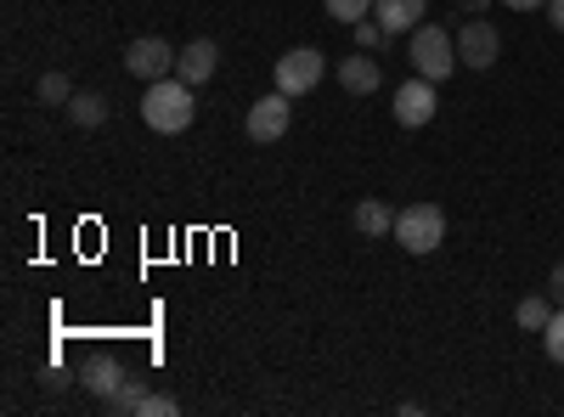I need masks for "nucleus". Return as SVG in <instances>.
Returning <instances> with one entry per match:
<instances>
[{"label": "nucleus", "instance_id": "1", "mask_svg": "<svg viewBox=\"0 0 564 417\" xmlns=\"http://www.w3.org/2000/svg\"><path fill=\"white\" fill-rule=\"evenodd\" d=\"M141 119H148V130L159 135H181L186 124L198 119V97H193V85H186L181 74H164L148 85V97H141Z\"/></svg>", "mask_w": 564, "mask_h": 417}, {"label": "nucleus", "instance_id": "2", "mask_svg": "<svg viewBox=\"0 0 564 417\" xmlns=\"http://www.w3.org/2000/svg\"><path fill=\"white\" fill-rule=\"evenodd\" d=\"M406 57L417 68V79H430V85H446L463 63H457V40L441 29V23H417L412 40H406Z\"/></svg>", "mask_w": 564, "mask_h": 417}, {"label": "nucleus", "instance_id": "3", "mask_svg": "<svg viewBox=\"0 0 564 417\" xmlns=\"http://www.w3.org/2000/svg\"><path fill=\"white\" fill-rule=\"evenodd\" d=\"M395 243H401L406 254H435V249L446 243V215H441V204H406V209L395 215Z\"/></svg>", "mask_w": 564, "mask_h": 417}, {"label": "nucleus", "instance_id": "4", "mask_svg": "<svg viewBox=\"0 0 564 417\" xmlns=\"http://www.w3.org/2000/svg\"><path fill=\"white\" fill-rule=\"evenodd\" d=\"M271 74H276V90H282V97H305V90L322 85L327 57L316 52V45H294V52H282V57H276Z\"/></svg>", "mask_w": 564, "mask_h": 417}, {"label": "nucleus", "instance_id": "5", "mask_svg": "<svg viewBox=\"0 0 564 417\" xmlns=\"http://www.w3.org/2000/svg\"><path fill=\"white\" fill-rule=\"evenodd\" d=\"M497 57H502V34H497V29H491L486 18H468V23L457 29V63H463V68H480V74H486V68H491Z\"/></svg>", "mask_w": 564, "mask_h": 417}, {"label": "nucleus", "instance_id": "6", "mask_svg": "<svg viewBox=\"0 0 564 417\" xmlns=\"http://www.w3.org/2000/svg\"><path fill=\"white\" fill-rule=\"evenodd\" d=\"M175 57L181 52H170V40H159V34H141V40H130L124 45V68L135 74V79H164V74H175Z\"/></svg>", "mask_w": 564, "mask_h": 417}, {"label": "nucleus", "instance_id": "7", "mask_svg": "<svg viewBox=\"0 0 564 417\" xmlns=\"http://www.w3.org/2000/svg\"><path fill=\"white\" fill-rule=\"evenodd\" d=\"M289 102H294V97H282V90L260 97V102L249 108L243 130L254 135V142H282V135H289V124H294V108H289Z\"/></svg>", "mask_w": 564, "mask_h": 417}, {"label": "nucleus", "instance_id": "8", "mask_svg": "<svg viewBox=\"0 0 564 417\" xmlns=\"http://www.w3.org/2000/svg\"><path fill=\"white\" fill-rule=\"evenodd\" d=\"M435 108H441V97H435V85L430 79H406V85H395V124L401 130H423L435 119Z\"/></svg>", "mask_w": 564, "mask_h": 417}, {"label": "nucleus", "instance_id": "9", "mask_svg": "<svg viewBox=\"0 0 564 417\" xmlns=\"http://www.w3.org/2000/svg\"><path fill=\"white\" fill-rule=\"evenodd\" d=\"M215 68H220V52H215V40H193V45H181V57H175V74L186 79V85H204V79H215Z\"/></svg>", "mask_w": 564, "mask_h": 417}, {"label": "nucleus", "instance_id": "10", "mask_svg": "<svg viewBox=\"0 0 564 417\" xmlns=\"http://www.w3.org/2000/svg\"><path fill=\"white\" fill-rule=\"evenodd\" d=\"M423 12H430V0H372V18L384 23V34H412L423 23Z\"/></svg>", "mask_w": 564, "mask_h": 417}, {"label": "nucleus", "instance_id": "11", "mask_svg": "<svg viewBox=\"0 0 564 417\" xmlns=\"http://www.w3.org/2000/svg\"><path fill=\"white\" fill-rule=\"evenodd\" d=\"M124 378H130V373H124L113 355H97V361H85V366H79V389H90L97 400H113Z\"/></svg>", "mask_w": 564, "mask_h": 417}, {"label": "nucleus", "instance_id": "12", "mask_svg": "<svg viewBox=\"0 0 564 417\" xmlns=\"http://www.w3.org/2000/svg\"><path fill=\"white\" fill-rule=\"evenodd\" d=\"M334 74H339V85L350 90V97H372V90L384 85V68L372 63V52H361V57H345Z\"/></svg>", "mask_w": 564, "mask_h": 417}, {"label": "nucleus", "instance_id": "13", "mask_svg": "<svg viewBox=\"0 0 564 417\" xmlns=\"http://www.w3.org/2000/svg\"><path fill=\"white\" fill-rule=\"evenodd\" d=\"M350 226L361 231V238H395V209L384 198H361L350 209Z\"/></svg>", "mask_w": 564, "mask_h": 417}, {"label": "nucleus", "instance_id": "14", "mask_svg": "<svg viewBox=\"0 0 564 417\" xmlns=\"http://www.w3.org/2000/svg\"><path fill=\"white\" fill-rule=\"evenodd\" d=\"M68 119H74L79 130H97V124H108V97H102V90H74Z\"/></svg>", "mask_w": 564, "mask_h": 417}, {"label": "nucleus", "instance_id": "15", "mask_svg": "<svg viewBox=\"0 0 564 417\" xmlns=\"http://www.w3.org/2000/svg\"><path fill=\"white\" fill-rule=\"evenodd\" d=\"M513 321H520V328H525V333H542V328H547V321H553V305L531 294V299H520V310H513Z\"/></svg>", "mask_w": 564, "mask_h": 417}, {"label": "nucleus", "instance_id": "16", "mask_svg": "<svg viewBox=\"0 0 564 417\" xmlns=\"http://www.w3.org/2000/svg\"><path fill=\"white\" fill-rule=\"evenodd\" d=\"M34 97H40L45 108H68V102H74V85H68L63 74H45V79L34 85Z\"/></svg>", "mask_w": 564, "mask_h": 417}, {"label": "nucleus", "instance_id": "17", "mask_svg": "<svg viewBox=\"0 0 564 417\" xmlns=\"http://www.w3.org/2000/svg\"><path fill=\"white\" fill-rule=\"evenodd\" d=\"M322 7H327V18H334V23H361V18H372V0H322Z\"/></svg>", "mask_w": 564, "mask_h": 417}, {"label": "nucleus", "instance_id": "18", "mask_svg": "<svg viewBox=\"0 0 564 417\" xmlns=\"http://www.w3.org/2000/svg\"><path fill=\"white\" fill-rule=\"evenodd\" d=\"M141 395H148V384H141V378H124V384H119V395H113V400H102V406H108V411H124V417H135Z\"/></svg>", "mask_w": 564, "mask_h": 417}, {"label": "nucleus", "instance_id": "19", "mask_svg": "<svg viewBox=\"0 0 564 417\" xmlns=\"http://www.w3.org/2000/svg\"><path fill=\"white\" fill-rule=\"evenodd\" d=\"M350 34H356V45H361V52H379V45L390 40L379 18H361V23H350Z\"/></svg>", "mask_w": 564, "mask_h": 417}, {"label": "nucleus", "instance_id": "20", "mask_svg": "<svg viewBox=\"0 0 564 417\" xmlns=\"http://www.w3.org/2000/svg\"><path fill=\"white\" fill-rule=\"evenodd\" d=\"M175 411H181L175 395H153V389L141 395V406H135V417H175Z\"/></svg>", "mask_w": 564, "mask_h": 417}, {"label": "nucleus", "instance_id": "21", "mask_svg": "<svg viewBox=\"0 0 564 417\" xmlns=\"http://www.w3.org/2000/svg\"><path fill=\"white\" fill-rule=\"evenodd\" d=\"M542 344H547V355L564 366V310H553V321L542 328Z\"/></svg>", "mask_w": 564, "mask_h": 417}, {"label": "nucleus", "instance_id": "22", "mask_svg": "<svg viewBox=\"0 0 564 417\" xmlns=\"http://www.w3.org/2000/svg\"><path fill=\"white\" fill-rule=\"evenodd\" d=\"M542 12H547V23H553V29L564 34V0H547V7H542Z\"/></svg>", "mask_w": 564, "mask_h": 417}, {"label": "nucleus", "instance_id": "23", "mask_svg": "<svg viewBox=\"0 0 564 417\" xmlns=\"http://www.w3.org/2000/svg\"><path fill=\"white\" fill-rule=\"evenodd\" d=\"M547 288H553V299L564 305V265H553V276H547Z\"/></svg>", "mask_w": 564, "mask_h": 417}, {"label": "nucleus", "instance_id": "24", "mask_svg": "<svg viewBox=\"0 0 564 417\" xmlns=\"http://www.w3.org/2000/svg\"><path fill=\"white\" fill-rule=\"evenodd\" d=\"M502 7H513V12H542L547 0H502Z\"/></svg>", "mask_w": 564, "mask_h": 417}, {"label": "nucleus", "instance_id": "25", "mask_svg": "<svg viewBox=\"0 0 564 417\" xmlns=\"http://www.w3.org/2000/svg\"><path fill=\"white\" fill-rule=\"evenodd\" d=\"M457 7H463V12H475V18H480V12L491 7V0H457Z\"/></svg>", "mask_w": 564, "mask_h": 417}]
</instances>
